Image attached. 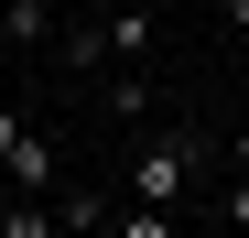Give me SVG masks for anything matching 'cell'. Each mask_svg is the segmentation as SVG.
<instances>
[{
    "label": "cell",
    "mask_w": 249,
    "mask_h": 238,
    "mask_svg": "<svg viewBox=\"0 0 249 238\" xmlns=\"http://www.w3.org/2000/svg\"><path fill=\"white\" fill-rule=\"evenodd\" d=\"M228 141H206V130H152L141 152H130V184H141V206H184L195 195V173L217 163Z\"/></svg>",
    "instance_id": "6da1fadb"
},
{
    "label": "cell",
    "mask_w": 249,
    "mask_h": 238,
    "mask_svg": "<svg viewBox=\"0 0 249 238\" xmlns=\"http://www.w3.org/2000/svg\"><path fill=\"white\" fill-rule=\"evenodd\" d=\"M54 54H65L76 76H108V65H119V44H108V11H87V22H65V33H54Z\"/></svg>",
    "instance_id": "7a4b0ae2"
},
{
    "label": "cell",
    "mask_w": 249,
    "mask_h": 238,
    "mask_svg": "<svg viewBox=\"0 0 249 238\" xmlns=\"http://www.w3.org/2000/svg\"><path fill=\"white\" fill-rule=\"evenodd\" d=\"M0 184H11V195H44V184H54V141H44V130H22V141H11V163H0Z\"/></svg>",
    "instance_id": "3957f363"
},
{
    "label": "cell",
    "mask_w": 249,
    "mask_h": 238,
    "mask_svg": "<svg viewBox=\"0 0 249 238\" xmlns=\"http://www.w3.org/2000/svg\"><path fill=\"white\" fill-rule=\"evenodd\" d=\"M44 33H54V0H0V44H44Z\"/></svg>",
    "instance_id": "277c9868"
},
{
    "label": "cell",
    "mask_w": 249,
    "mask_h": 238,
    "mask_svg": "<svg viewBox=\"0 0 249 238\" xmlns=\"http://www.w3.org/2000/svg\"><path fill=\"white\" fill-rule=\"evenodd\" d=\"M108 44H119V65H152V11H141V0L108 11Z\"/></svg>",
    "instance_id": "5b68a950"
},
{
    "label": "cell",
    "mask_w": 249,
    "mask_h": 238,
    "mask_svg": "<svg viewBox=\"0 0 249 238\" xmlns=\"http://www.w3.org/2000/svg\"><path fill=\"white\" fill-rule=\"evenodd\" d=\"M108 119H152V76H141V65L108 76Z\"/></svg>",
    "instance_id": "8992f818"
},
{
    "label": "cell",
    "mask_w": 249,
    "mask_h": 238,
    "mask_svg": "<svg viewBox=\"0 0 249 238\" xmlns=\"http://www.w3.org/2000/svg\"><path fill=\"white\" fill-rule=\"evenodd\" d=\"M228 163H238V173H249V119H228Z\"/></svg>",
    "instance_id": "52a82bcc"
},
{
    "label": "cell",
    "mask_w": 249,
    "mask_h": 238,
    "mask_svg": "<svg viewBox=\"0 0 249 238\" xmlns=\"http://www.w3.org/2000/svg\"><path fill=\"white\" fill-rule=\"evenodd\" d=\"M228 227H249V173H238V184H228Z\"/></svg>",
    "instance_id": "ba28073f"
},
{
    "label": "cell",
    "mask_w": 249,
    "mask_h": 238,
    "mask_svg": "<svg viewBox=\"0 0 249 238\" xmlns=\"http://www.w3.org/2000/svg\"><path fill=\"white\" fill-rule=\"evenodd\" d=\"M11 141H22V108H0V163H11Z\"/></svg>",
    "instance_id": "9c48e42d"
},
{
    "label": "cell",
    "mask_w": 249,
    "mask_h": 238,
    "mask_svg": "<svg viewBox=\"0 0 249 238\" xmlns=\"http://www.w3.org/2000/svg\"><path fill=\"white\" fill-rule=\"evenodd\" d=\"M228 33H249V0H228Z\"/></svg>",
    "instance_id": "30bf717a"
}]
</instances>
